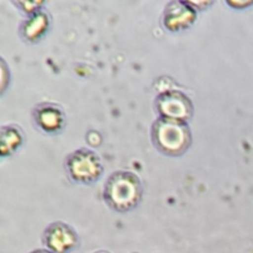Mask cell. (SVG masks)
<instances>
[{"label":"cell","mask_w":253,"mask_h":253,"mask_svg":"<svg viewBox=\"0 0 253 253\" xmlns=\"http://www.w3.org/2000/svg\"><path fill=\"white\" fill-rule=\"evenodd\" d=\"M100 253H104V252H100Z\"/></svg>","instance_id":"cell-14"},{"label":"cell","mask_w":253,"mask_h":253,"mask_svg":"<svg viewBox=\"0 0 253 253\" xmlns=\"http://www.w3.org/2000/svg\"><path fill=\"white\" fill-rule=\"evenodd\" d=\"M227 5H230V6H232L234 9H242V7H249L250 5H253V1H242V2H239V1H227L226 2Z\"/></svg>","instance_id":"cell-11"},{"label":"cell","mask_w":253,"mask_h":253,"mask_svg":"<svg viewBox=\"0 0 253 253\" xmlns=\"http://www.w3.org/2000/svg\"><path fill=\"white\" fill-rule=\"evenodd\" d=\"M30 253H52V252H49L48 250H46V249H39V250H35V251H32Z\"/></svg>","instance_id":"cell-12"},{"label":"cell","mask_w":253,"mask_h":253,"mask_svg":"<svg viewBox=\"0 0 253 253\" xmlns=\"http://www.w3.org/2000/svg\"><path fill=\"white\" fill-rule=\"evenodd\" d=\"M51 29V15L46 10L36 12L20 24L19 36L26 43L34 44L41 41Z\"/></svg>","instance_id":"cell-8"},{"label":"cell","mask_w":253,"mask_h":253,"mask_svg":"<svg viewBox=\"0 0 253 253\" xmlns=\"http://www.w3.org/2000/svg\"><path fill=\"white\" fill-rule=\"evenodd\" d=\"M31 118L35 127L46 135H58L67 124L63 108L59 104L48 101L36 104L31 111Z\"/></svg>","instance_id":"cell-6"},{"label":"cell","mask_w":253,"mask_h":253,"mask_svg":"<svg viewBox=\"0 0 253 253\" xmlns=\"http://www.w3.org/2000/svg\"><path fill=\"white\" fill-rule=\"evenodd\" d=\"M151 142L163 156L177 158L189 151L193 133L188 123L157 118L151 126Z\"/></svg>","instance_id":"cell-2"},{"label":"cell","mask_w":253,"mask_h":253,"mask_svg":"<svg viewBox=\"0 0 253 253\" xmlns=\"http://www.w3.org/2000/svg\"><path fill=\"white\" fill-rule=\"evenodd\" d=\"M143 185L136 173L120 169L111 173L105 180L103 199L106 207L116 212H128L141 204Z\"/></svg>","instance_id":"cell-1"},{"label":"cell","mask_w":253,"mask_h":253,"mask_svg":"<svg viewBox=\"0 0 253 253\" xmlns=\"http://www.w3.org/2000/svg\"><path fill=\"white\" fill-rule=\"evenodd\" d=\"M64 170L72 182L81 185H90L98 182L104 174L101 157L90 148L82 147L66 156Z\"/></svg>","instance_id":"cell-3"},{"label":"cell","mask_w":253,"mask_h":253,"mask_svg":"<svg viewBox=\"0 0 253 253\" xmlns=\"http://www.w3.org/2000/svg\"><path fill=\"white\" fill-rule=\"evenodd\" d=\"M25 142V133L19 125L7 124L0 128V155L6 158L14 155Z\"/></svg>","instance_id":"cell-9"},{"label":"cell","mask_w":253,"mask_h":253,"mask_svg":"<svg viewBox=\"0 0 253 253\" xmlns=\"http://www.w3.org/2000/svg\"><path fill=\"white\" fill-rule=\"evenodd\" d=\"M133 253H137V252H133Z\"/></svg>","instance_id":"cell-13"},{"label":"cell","mask_w":253,"mask_h":253,"mask_svg":"<svg viewBox=\"0 0 253 253\" xmlns=\"http://www.w3.org/2000/svg\"><path fill=\"white\" fill-rule=\"evenodd\" d=\"M42 245L52 253H73L81 245V239L73 226L63 221L51 222L42 232Z\"/></svg>","instance_id":"cell-5"},{"label":"cell","mask_w":253,"mask_h":253,"mask_svg":"<svg viewBox=\"0 0 253 253\" xmlns=\"http://www.w3.org/2000/svg\"><path fill=\"white\" fill-rule=\"evenodd\" d=\"M198 19V10L190 1L173 0L166 4L161 22L168 32L185 31L194 25Z\"/></svg>","instance_id":"cell-7"},{"label":"cell","mask_w":253,"mask_h":253,"mask_svg":"<svg viewBox=\"0 0 253 253\" xmlns=\"http://www.w3.org/2000/svg\"><path fill=\"white\" fill-rule=\"evenodd\" d=\"M12 4L19 9V11L26 15L27 17L43 10L44 6L43 1H12Z\"/></svg>","instance_id":"cell-10"},{"label":"cell","mask_w":253,"mask_h":253,"mask_svg":"<svg viewBox=\"0 0 253 253\" xmlns=\"http://www.w3.org/2000/svg\"><path fill=\"white\" fill-rule=\"evenodd\" d=\"M153 106L158 118L180 123H189L194 115V104L192 99L177 89H168L157 94Z\"/></svg>","instance_id":"cell-4"}]
</instances>
